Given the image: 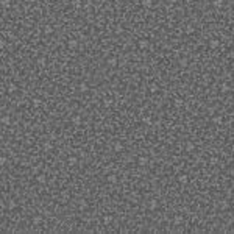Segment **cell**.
<instances>
[{
    "label": "cell",
    "instance_id": "cell-1",
    "mask_svg": "<svg viewBox=\"0 0 234 234\" xmlns=\"http://www.w3.org/2000/svg\"><path fill=\"white\" fill-rule=\"evenodd\" d=\"M137 45H139V48H140V50H147V48H148V45H150V42H148L147 39H139Z\"/></svg>",
    "mask_w": 234,
    "mask_h": 234
},
{
    "label": "cell",
    "instance_id": "cell-2",
    "mask_svg": "<svg viewBox=\"0 0 234 234\" xmlns=\"http://www.w3.org/2000/svg\"><path fill=\"white\" fill-rule=\"evenodd\" d=\"M67 47L70 48V50H75V48L78 47V41H77V39H69V41H67Z\"/></svg>",
    "mask_w": 234,
    "mask_h": 234
},
{
    "label": "cell",
    "instance_id": "cell-3",
    "mask_svg": "<svg viewBox=\"0 0 234 234\" xmlns=\"http://www.w3.org/2000/svg\"><path fill=\"white\" fill-rule=\"evenodd\" d=\"M31 223H33L34 226L41 225V223H42V217H41V215H34V217L31 219Z\"/></svg>",
    "mask_w": 234,
    "mask_h": 234
},
{
    "label": "cell",
    "instance_id": "cell-4",
    "mask_svg": "<svg viewBox=\"0 0 234 234\" xmlns=\"http://www.w3.org/2000/svg\"><path fill=\"white\" fill-rule=\"evenodd\" d=\"M137 164H139V166H147V164H148V158L147 156H139V158H137Z\"/></svg>",
    "mask_w": 234,
    "mask_h": 234
},
{
    "label": "cell",
    "instance_id": "cell-5",
    "mask_svg": "<svg viewBox=\"0 0 234 234\" xmlns=\"http://www.w3.org/2000/svg\"><path fill=\"white\" fill-rule=\"evenodd\" d=\"M113 220H114V217L113 215H103V225H111L113 223Z\"/></svg>",
    "mask_w": 234,
    "mask_h": 234
},
{
    "label": "cell",
    "instance_id": "cell-6",
    "mask_svg": "<svg viewBox=\"0 0 234 234\" xmlns=\"http://www.w3.org/2000/svg\"><path fill=\"white\" fill-rule=\"evenodd\" d=\"M219 45H220V41H219V39H211V41H209V47L211 48H217Z\"/></svg>",
    "mask_w": 234,
    "mask_h": 234
},
{
    "label": "cell",
    "instance_id": "cell-7",
    "mask_svg": "<svg viewBox=\"0 0 234 234\" xmlns=\"http://www.w3.org/2000/svg\"><path fill=\"white\" fill-rule=\"evenodd\" d=\"M9 123H11V119H9V116H2V125H3V127H8Z\"/></svg>",
    "mask_w": 234,
    "mask_h": 234
},
{
    "label": "cell",
    "instance_id": "cell-8",
    "mask_svg": "<svg viewBox=\"0 0 234 234\" xmlns=\"http://www.w3.org/2000/svg\"><path fill=\"white\" fill-rule=\"evenodd\" d=\"M148 206H150V209L151 211H154V209H158V201L154 198H151L150 201H148Z\"/></svg>",
    "mask_w": 234,
    "mask_h": 234
},
{
    "label": "cell",
    "instance_id": "cell-9",
    "mask_svg": "<svg viewBox=\"0 0 234 234\" xmlns=\"http://www.w3.org/2000/svg\"><path fill=\"white\" fill-rule=\"evenodd\" d=\"M67 162H69V166H77V162H78V158H77V156H69Z\"/></svg>",
    "mask_w": 234,
    "mask_h": 234
},
{
    "label": "cell",
    "instance_id": "cell-10",
    "mask_svg": "<svg viewBox=\"0 0 234 234\" xmlns=\"http://www.w3.org/2000/svg\"><path fill=\"white\" fill-rule=\"evenodd\" d=\"M108 66H111V67H116L117 66V58H108Z\"/></svg>",
    "mask_w": 234,
    "mask_h": 234
},
{
    "label": "cell",
    "instance_id": "cell-11",
    "mask_svg": "<svg viewBox=\"0 0 234 234\" xmlns=\"http://www.w3.org/2000/svg\"><path fill=\"white\" fill-rule=\"evenodd\" d=\"M122 150H123V145H122L120 142H116V144H114V151H116V153H120Z\"/></svg>",
    "mask_w": 234,
    "mask_h": 234
},
{
    "label": "cell",
    "instance_id": "cell-12",
    "mask_svg": "<svg viewBox=\"0 0 234 234\" xmlns=\"http://www.w3.org/2000/svg\"><path fill=\"white\" fill-rule=\"evenodd\" d=\"M45 180H47V178H45V175H42V173L36 176V181H38L39 184H44V183H45Z\"/></svg>",
    "mask_w": 234,
    "mask_h": 234
},
{
    "label": "cell",
    "instance_id": "cell-13",
    "mask_svg": "<svg viewBox=\"0 0 234 234\" xmlns=\"http://www.w3.org/2000/svg\"><path fill=\"white\" fill-rule=\"evenodd\" d=\"M11 6V0H2V8L3 9H8Z\"/></svg>",
    "mask_w": 234,
    "mask_h": 234
},
{
    "label": "cell",
    "instance_id": "cell-14",
    "mask_svg": "<svg viewBox=\"0 0 234 234\" xmlns=\"http://www.w3.org/2000/svg\"><path fill=\"white\" fill-rule=\"evenodd\" d=\"M44 33H45V34H52V33H53V27H52V25H45V27H44Z\"/></svg>",
    "mask_w": 234,
    "mask_h": 234
},
{
    "label": "cell",
    "instance_id": "cell-15",
    "mask_svg": "<svg viewBox=\"0 0 234 234\" xmlns=\"http://www.w3.org/2000/svg\"><path fill=\"white\" fill-rule=\"evenodd\" d=\"M173 106H175V108H181V106H183V100H181V98H175V100H173Z\"/></svg>",
    "mask_w": 234,
    "mask_h": 234
},
{
    "label": "cell",
    "instance_id": "cell-16",
    "mask_svg": "<svg viewBox=\"0 0 234 234\" xmlns=\"http://www.w3.org/2000/svg\"><path fill=\"white\" fill-rule=\"evenodd\" d=\"M108 183H111V184H114V183H117V176L116 175H108Z\"/></svg>",
    "mask_w": 234,
    "mask_h": 234
},
{
    "label": "cell",
    "instance_id": "cell-17",
    "mask_svg": "<svg viewBox=\"0 0 234 234\" xmlns=\"http://www.w3.org/2000/svg\"><path fill=\"white\" fill-rule=\"evenodd\" d=\"M158 89H159V86H158L156 83H151V84H150V92H151V94L158 92Z\"/></svg>",
    "mask_w": 234,
    "mask_h": 234
},
{
    "label": "cell",
    "instance_id": "cell-18",
    "mask_svg": "<svg viewBox=\"0 0 234 234\" xmlns=\"http://www.w3.org/2000/svg\"><path fill=\"white\" fill-rule=\"evenodd\" d=\"M187 180H189V176H187V175H180V176H178V181H180V183H187Z\"/></svg>",
    "mask_w": 234,
    "mask_h": 234
},
{
    "label": "cell",
    "instance_id": "cell-19",
    "mask_svg": "<svg viewBox=\"0 0 234 234\" xmlns=\"http://www.w3.org/2000/svg\"><path fill=\"white\" fill-rule=\"evenodd\" d=\"M72 122H74L75 125H80L81 123V116H74L72 117Z\"/></svg>",
    "mask_w": 234,
    "mask_h": 234
},
{
    "label": "cell",
    "instance_id": "cell-20",
    "mask_svg": "<svg viewBox=\"0 0 234 234\" xmlns=\"http://www.w3.org/2000/svg\"><path fill=\"white\" fill-rule=\"evenodd\" d=\"M142 5L145 6V8H151V6H153V2H151V0H144Z\"/></svg>",
    "mask_w": 234,
    "mask_h": 234
},
{
    "label": "cell",
    "instance_id": "cell-21",
    "mask_svg": "<svg viewBox=\"0 0 234 234\" xmlns=\"http://www.w3.org/2000/svg\"><path fill=\"white\" fill-rule=\"evenodd\" d=\"M220 91H222V92H228V91H229V84L223 83L222 86H220Z\"/></svg>",
    "mask_w": 234,
    "mask_h": 234
},
{
    "label": "cell",
    "instance_id": "cell-22",
    "mask_svg": "<svg viewBox=\"0 0 234 234\" xmlns=\"http://www.w3.org/2000/svg\"><path fill=\"white\" fill-rule=\"evenodd\" d=\"M16 89H17V86H16L14 83H9V84H8V92H14Z\"/></svg>",
    "mask_w": 234,
    "mask_h": 234
},
{
    "label": "cell",
    "instance_id": "cell-23",
    "mask_svg": "<svg viewBox=\"0 0 234 234\" xmlns=\"http://www.w3.org/2000/svg\"><path fill=\"white\" fill-rule=\"evenodd\" d=\"M212 5L215 6V8H220V6L223 5V0H214V2H212Z\"/></svg>",
    "mask_w": 234,
    "mask_h": 234
},
{
    "label": "cell",
    "instance_id": "cell-24",
    "mask_svg": "<svg viewBox=\"0 0 234 234\" xmlns=\"http://www.w3.org/2000/svg\"><path fill=\"white\" fill-rule=\"evenodd\" d=\"M72 5H74V8H77V9L81 8V2H80V0H74V2H72Z\"/></svg>",
    "mask_w": 234,
    "mask_h": 234
},
{
    "label": "cell",
    "instance_id": "cell-25",
    "mask_svg": "<svg viewBox=\"0 0 234 234\" xmlns=\"http://www.w3.org/2000/svg\"><path fill=\"white\" fill-rule=\"evenodd\" d=\"M194 148H195V145H194L192 142H189V144L186 145V151H194Z\"/></svg>",
    "mask_w": 234,
    "mask_h": 234
},
{
    "label": "cell",
    "instance_id": "cell-26",
    "mask_svg": "<svg viewBox=\"0 0 234 234\" xmlns=\"http://www.w3.org/2000/svg\"><path fill=\"white\" fill-rule=\"evenodd\" d=\"M183 220H184V219H183L181 215H176V217H175V223H176V225H181V223H183Z\"/></svg>",
    "mask_w": 234,
    "mask_h": 234
},
{
    "label": "cell",
    "instance_id": "cell-27",
    "mask_svg": "<svg viewBox=\"0 0 234 234\" xmlns=\"http://www.w3.org/2000/svg\"><path fill=\"white\" fill-rule=\"evenodd\" d=\"M87 89H89V87H87L86 83H81V84H80V91H81V92H86Z\"/></svg>",
    "mask_w": 234,
    "mask_h": 234
},
{
    "label": "cell",
    "instance_id": "cell-28",
    "mask_svg": "<svg viewBox=\"0 0 234 234\" xmlns=\"http://www.w3.org/2000/svg\"><path fill=\"white\" fill-rule=\"evenodd\" d=\"M38 66H45V58H39L38 59Z\"/></svg>",
    "mask_w": 234,
    "mask_h": 234
},
{
    "label": "cell",
    "instance_id": "cell-29",
    "mask_svg": "<svg viewBox=\"0 0 234 234\" xmlns=\"http://www.w3.org/2000/svg\"><path fill=\"white\" fill-rule=\"evenodd\" d=\"M144 123H145V125H151V117H144Z\"/></svg>",
    "mask_w": 234,
    "mask_h": 234
},
{
    "label": "cell",
    "instance_id": "cell-30",
    "mask_svg": "<svg viewBox=\"0 0 234 234\" xmlns=\"http://www.w3.org/2000/svg\"><path fill=\"white\" fill-rule=\"evenodd\" d=\"M214 123L220 125V123H222V117H219V116H217V117H214Z\"/></svg>",
    "mask_w": 234,
    "mask_h": 234
},
{
    "label": "cell",
    "instance_id": "cell-31",
    "mask_svg": "<svg viewBox=\"0 0 234 234\" xmlns=\"http://www.w3.org/2000/svg\"><path fill=\"white\" fill-rule=\"evenodd\" d=\"M69 200V194L67 192H62V201H67Z\"/></svg>",
    "mask_w": 234,
    "mask_h": 234
},
{
    "label": "cell",
    "instance_id": "cell-32",
    "mask_svg": "<svg viewBox=\"0 0 234 234\" xmlns=\"http://www.w3.org/2000/svg\"><path fill=\"white\" fill-rule=\"evenodd\" d=\"M180 64L183 66V67H186V66H187V59H184V58H183V59H180Z\"/></svg>",
    "mask_w": 234,
    "mask_h": 234
},
{
    "label": "cell",
    "instance_id": "cell-33",
    "mask_svg": "<svg viewBox=\"0 0 234 234\" xmlns=\"http://www.w3.org/2000/svg\"><path fill=\"white\" fill-rule=\"evenodd\" d=\"M217 162H219V159H217V158H211V159H209V164H212V166H214V164H217Z\"/></svg>",
    "mask_w": 234,
    "mask_h": 234
},
{
    "label": "cell",
    "instance_id": "cell-34",
    "mask_svg": "<svg viewBox=\"0 0 234 234\" xmlns=\"http://www.w3.org/2000/svg\"><path fill=\"white\" fill-rule=\"evenodd\" d=\"M33 105H34V106H39V105H41V100H38V98H33Z\"/></svg>",
    "mask_w": 234,
    "mask_h": 234
},
{
    "label": "cell",
    "instance_id": "cell-35",
    "mask_svg": "<svg viewBox=\"0 0 234 234\" xmlns=\"http://www.w3.org/2000/svg\"><path fill=\"white\" fill-rule=\"evenodd\" d=\"M111 103H113V100H109V98L105 100V106H111Z\"/></svg>",
    "mask_w": 234,
    "mask_h": 234
},
{
    "label": "cell",
    "instance_id": "cell-36",
    "mask_svg": "<svg viewBox=\"0 0 234 234\" xmlns=\"http://www.w3.org/2000/svg\"><path fill=\"white\" fill-rule=\"evenodd\" d=\"M186 31L189 33V34H190V33H194V27H187V28H186Z\"/></svg>",
    "mask_w": 234,
    "mask_h": 234
},
{
    "label": "cell",
    "instance_id": "cell-37",
    "mask_svg": "<svg viewBox=\"0 0 234 234\" xmlns=\"http://www.w3.org/2000/svg\"><path fill=\"white\" fill-rule=\"evenodd\" d=\"M0 164H2V166H5V164H6V158H0Z\"/></svg>",
    "mask_w": 234,
    "mask_h": 234
}]
</instances>
